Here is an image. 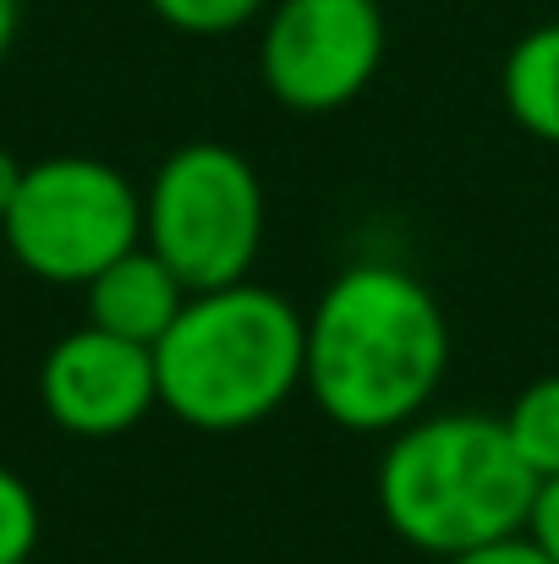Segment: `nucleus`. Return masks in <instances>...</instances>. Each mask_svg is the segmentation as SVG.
I'll list each match as a JSON object with an SVG mask.
<instances>
[{"mask_svg":"<svg viewBox=\"0 0 559 564\" xmlns=\"http://www.w3.org/2000/svg\"><path fill=\"white\" fill-rule=\"evenodd\" d=\"M302 324V389L346 433L389 438L433 405L450 373V318L400 263L363 258L341 269Z\"/></svg>","mask_w":559,"mask_h":564,"instance_id":"f257e3e1","label":"nucleus"},{"mask_svg":"<svg viewBox=\"0 0 559 564\" xmlns=\"http://www.w3.org/2000/svg\"><path fill=\"white\" fill-rule=\"evenodd\" d=\"M373 494L384 527L406 549L450 560L527 532L538 477L516 455L505 416L422 411L384 438Z\"/></svg>","mask_w":559,"mask_h":564,"instance_id":"f03ea898","label":"nucleus"},{"mask_svg":"<svg viewBox=\"0 0 559 564\" xmlns=\"http://www.w3.org/2000/svg\"><path fill=\"white\" fill-rule=\"evenodd\" d=\"M302 346L291 296L252 280L197 291L154 346L160 405L197 433H247L302 389Z\"/></svg>","mask_w":559,"mask_h":564,"instance_id":"7ed1b4c3","label":"nucleus"},{"mask_svg":"<svg viewBox=\"0 0 559 564\" xmlns=\"http://www.w3.org/2000/svg\"><path fill=\"white\" fill-rule=\"evenodd\" d=\"M264 219V182L230 143H182L143 192V247L176 269L192 296L252 280Z\"/></svg>","mask_w":559,"mask_h":564,"instance_id":"20e7f679","label":"nucleus"},{"mask_svg":"<svg viewBox=\"0 0 559 564\" xmlns=\"http://www.w3.org/2000/svg\"><path fill=\"white\" fill-rule=\"evenodd\" d=\"M0 236L33 280L88 285L143 241V192L94 154H50L22 171Z\"/></svg>","mask_w":559,"mask_h":564,"instance_id":"39448f33","label":"nucleus"},{"mask_svg":"<svg viewBox=\"0 0 559 564\" xmlns=\"http://www.w3.org/2000/svg\"><path fill=\"white\" fill-rule=\"evenodd\" d=\"M384 50L389 22L378 0H275L258 33V77L275 105L330 116L368 94Z\"/></svg>","mask_w":559,"mask_h":564,"instance_id":"423d86ee","label":"nucleus"},{"mask_svg":"<svg viewBox=\"0 0 559 564\" xmlns=\"http://www.w3.org/2000/svg\"><path fill=\"white\" fill-rule=\"evenodd\" d=\"M39 400L44 416L72 438H121L160 405L154 346L83 324L44 351Z\"/></svg>","mask_w":559,"mask_h":564,"instance_id":"0eeeda50","label":"nucleus"},{"mask_svg":"<svg viewBox=\"0 0 559 564\" xmlns=\"http://www.w3.org/2000/svg\"><path fill=\"white\" fill-rule=\"evenodd\" d=\"M186 291L176 280V269L149 252L143 241L132 252H121L116 263H105L88 285H83V302H88V324L94 329H110L121 340H138V346H160V335L176 324V313L186 307Z\"/></svg>","mask_w":559,"mask_h":564,"instance_id":"6e6552de","label":"nucleus"},{"mask_svg":"<svg viewBox=\"0 0 559 564\" xmlns=\"http://www.w3.org/2000/svg\"><path fill=\"white\" fill-rule=\"evenodd\" d=\"M499 99L527 138L559 149V22H538L510 44L499 66Z\"/></svg>","mask_w":559,"mask_h":564,"instance_id":"1a4fd4ad","label":"nucleus"},{"mask_svg":"<svg viewBox=\"0 0 559 564\" xmlns=\"http://www.w3.org/2000/svg\"><path fill=\"white\" fill-rule=\"evenodd\" d=\"M505 433L516 444V455L533 466V477H559V373L533 378L510 411H505Z\"/></svg>","mask_w":559,"mask_h":564,"instance_id":"9d476101","label":"nucleus"},{"mask_svg":"<svg viewBox=\"0 0 559 564\" xmlns=\"http://www.w3.org/2000/svg\"><path fill=\"white\" fill-rule=\"evenodd\" d=\"M275 0H149V11L186 39H225L258 22Z\"/></svg>","mask_w":559,"mask_h":564,"instance_id":"9b49d317","label":"nucleus"},{"mask_svg":"<svg viewBox=\"0 0 559 564\" xmlns=\"http://www.w3.org/2000/svg\"><path fill=\"white\" fill-rule=\"evenodd\" d=\"M39 499L33 488L0 466V564H33V549H39Z\"/></svg>","mask_w":559,"mask_h":564,"instance_id":"f8f14e48","label":"nucleus"},{"mask_svg":"<svg viewBox=\"0 0 559 564\" xmlns=\"http://www.w3.org/2000/svg\"><path fill=\"white\" fill-rule=\"evenodd\" d=\"M527 538L544 549V560L559 564V477H544L527 510Z\"/></svg>","mask_w":559,"mask_h":564,"instance_id":"ddd939ff","label":"nucleus"},{"mask_svg":"<svg viewBox=\"0 0 559 564\" xmlns=\"http://www.w3.org/2000/svg\"><path fill=\"white\" fill-rule=\"evenodd\" d=\"M439 564H549V560H544V549H538L527 532H516V538H499V543L450 554V560H439Z\"/></svg>","mask_w":559,"mask_h":564,"instance_id":"4468645a","label":"nucleus"},{"mask_svg":"<svg viewBox=\"0 0 559 564\" xmlns=\"http://www.w3.org/2000/svg\"><path fill=\"white\" fill-rule=\"evenodd\" d=\"M22 160L11 154V149H0V219H6V208H11V197H17V187H22Z\"/></svg>","mask_w":559,"mask_h":564,"instance_id":"2eb2a0df","label":"nucleus"},{"mask_svg":"<svg viewBox=\"0 0 559 564\" xmlns=\"http://www.w3.org/2000/svg\"><path fill=\"white\" fill-rule=\"evenodd\" d=\"M17 28H22V0H0V61L11 55V44H17Z\"/></svg>","mask_w":559,"mask_h":564,"instance_id":"dca6fc26","label":"nucleus"}]
</instances>
